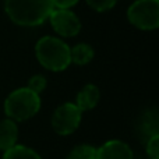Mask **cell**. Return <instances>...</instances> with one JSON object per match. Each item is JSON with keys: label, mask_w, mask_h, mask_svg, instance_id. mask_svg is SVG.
Returning <instances> with one entry per match:
<instances>
[{"label": "cell", "mask_w": 159, "mask_h": 159, "mask_svg": "<svg viewBox=\"0 0 159 159\" xmlns=\"http://www.w3.org/2000/svg\"><path fill=\"white\" fill-rule=\"evenodd\" d=\"M35 55L41 66L50 71H63L71 64L70 46L56 36H43L35 45Z\"/></svg>", "instance_id": "cell-2"}, {"label": "cell", "mask_w": 159, "mask_h": 159, "mask_svg": "<svg viewBox=\"0 0 159 159\" xmlns=\"http://www.w3.org/2000/svg\"><path fill=\"white\" fill-rule=\"evenodd\" d=\"M82 112L75 103L66 102L60 105L52 115V127L59 135H70L78 129Z\"/></svg>", "instance_id": "cell-5"}, {"label": "cell", "mask_w": 159, "mask_h": 159, "mask_svg": "<svg viewBox=\"0 0 159 159\" xmlns=\"http://www.w3.org/2000/svg\"><path fill=\"white\" fill-rule=\"evenodd\" d=\"M92 46L88 43H78L75 46L70 48V57H71V63L77 64V66H85L93 59Z\"/></svg>", "instance_id": "cell-10"}, {"label": "cell", "mask_w": 159, "mask_h": 159, "mask_svg": "<svg viewBox=\"0 0 159 159\" xmlns=\"http://www.w3.org/2000/svg\"><path fill=\"white\" fill-rule=\"evenodd\" d=\"M41 109V96L22 87L14 89L4 101V112L7 119L14 121H25L34 117Z\"/></svg>", "instance_id": "cell-3"}, {"label": "cell", "mask_w": 159, "mask_h": 159, "mask_svg": "<svg viewBox=\"0 0 159 159\" xmlns=\"http://www.w3.org/2000/svg\"><path fill=\"white\" fill-rule=\"evenodd\" d=\"M119 0H87L88 6H89L92 10L98 11V13H103L107 11L110 8H113L116 6Z\"/></svg>", "instance_id": "cell-13"}, {"label": "cell", "mask_w": 159, "mask_h": 159, "mask_svg": "<svg viewBox=\"0 0 159 159\" xmlns=\"http://www.w3.org/2000/svg\"><path fill=\"white\" fill-rule=\"evenodd\" d=\"M8 18L21 27H36L49 18L53 11L52 0H4Z\"/></svg>", "instance_id": "cell-1"}, {"label": "cell", "mask_w": 159, "mask_h": 159, "mask_svg": "<svg viewBox=\"0 0 159 159\" xmlns=\"http://www.w3.org/2000/svg\"><path fill=\"white\" fill-rule=\"evenodd\" d=\"M3 159H42L41 155L32 148L25 145H14L3 152Z\"/></svg>", "instance_id": "cell-11"}, {"label": "cell", "mask_w": 159, "mask_h": 159, "mask_svg": "<svg viewBox=\"0 0 159 159\" xmlns=\"http://www.w3.org/2000/svg\"><path fill=\"white\" fill-rule=\"evenodd\" d=\"M99 98H101V92L99 88L95 84H87L81 91L77 93V99H75V105L81 112L85 110H91L98 105Z\"/></svg>", "instance_id": "cell-8"}, {"label": "cell", "mask_w": 159, "mask_h": 159, "mask_svg": "<svg viewBox=\"0 0 159 159\" xmlns=\"http://www.w3.org/2000/svg\"><path fill=\"white\" fill-rule=\"evenodd\" d=\"M127 18L143 31H154L159 27V0H135L127 10Z\"/></svg>", "instance_id": "cell-4"}, {"label": "cell", "mask_w": 159, "mask_h": 159, "mask_svg": "<svg viewBox=\"0 0 159 159\" xmlns=\"http://www.w3.org/2000/svg\"><path fill=\"white\" fill-rule=\"evenodd\" d=\"M66 159H96V148L88 144H81L74 147Z\"/></svg>", "instance_id": "cell-12"}, {"label": "cell", "mask_w": 159, "mask_h": 159, "mask_svg": "<svg viewBox=\"0 0 159 159\" xmlns=\"http://www.w3.org/2000/svg\"><path fill=\"white\" fill-rule=\"evenodd\" d=\"M18 138V127L11 119H4L0 121V151H7L16 145Z\"/></svg>", "instance_id": "cell-9"}, {"label": "cell", "mask_w": 159, "mask_h": 159, "mask_svg": "<svg viewBox=\"0 0 159 159\" xmlns=\"http://www.w3.org/2000/svg\"><path fill=\"white\" fill-rule=\"evenodd\" d=\"M147 154L151 159H159V134H152L147 143Z\"/></svg>", "instance_id": "cell-15"}, {"label": "cell", "mask_w": 159, "mask_h": 159, "mask_svg": "<svg viewBox=\"0 0 159 159\" xmlns=\"http://www.w3.org/2000/svg\"><path fill=\"white\" fill-rule=\"evenodd\" d=\"M49 20L52 28L61 36H75L81 31V21L77 14L69 8H53Z\"/></svg>", "instance_id": "cell-6"}, {"label": "cell", "mask_w": 159, "mask_h": 159, "mask_svg": "<svg viewBox=\"0 0 159 159\" xmlns=\"http://www.w3.org/2000/svg\"><path fill=\"white\" fill-rule=\"evenodd\" d=\"M46 84H48V81H46V78H45V75L36 74V75H32V77L30 78L27 88H30L31 91H34L35 93L39 95V93L46 88Z\"/></svg>", "instance_id": "cell-14"}, {"label": "cell", "mask_w": 159, "mask_h": 159, "mask_svg": "<svg viewBox=\"0 0 159 159\" xmlns=\"http://www.w3.org/2000/svg\"><path fill=\"white\" fill-rule=\"evenodd\" d=\"M53 7L55 8H71L73 6H75L80 0H52Z\"/></svg>", "instance_id": "cell-16"}, {"label": "cell", "mask_w": 159, "mask_h": 159, "mask_svg": "<svg viewBox=\"0 0 159 159\" xmlns=\"http://www.w3.org/2000/svg\"><path fill=\"white\" fill-rule=\"evenodd\" d=\"M96 159H134L129 144L120 140L106 141L101 148H96Z\"/></svg>", "instance_id": "cell-7"}]
</instances>
